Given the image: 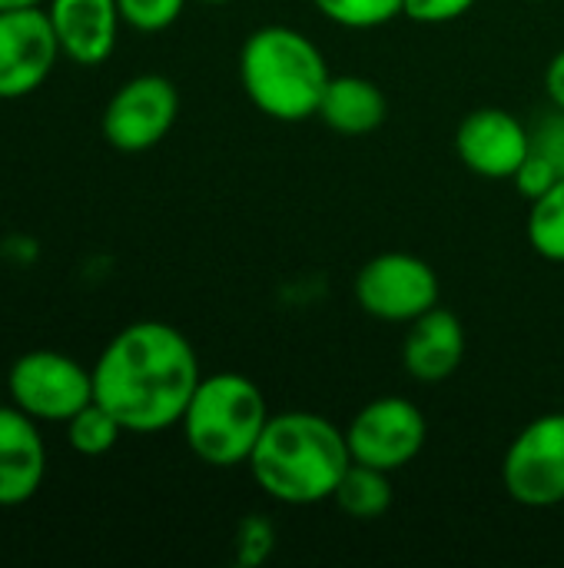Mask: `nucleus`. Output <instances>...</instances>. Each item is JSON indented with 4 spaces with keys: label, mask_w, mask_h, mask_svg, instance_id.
<instances>
[{
    "label": "nucleus",
    "mask_w": 564,
    "mask_h": 568,
    "mask_svg": "<svg viewBox=\"0 0 564 568\" xmlns=\"http://www.w3.org/2000/svg\"><path fill=\"white\" fill-rule=\"evenodd\" d=\"M332 73L316 47L296 27L266 23L239 50V83L249 103L279 123H299L319 113Z\"/></svg>",
    "instance_id": "nucleus-3"
},
{
    "label": "nucleus",
    "mask_w": 564,
    "mask_h": 568,
    "mask_svg": "<svg viewBox=\"0 0 564 568\" xmlns=\"http://www.w3.org/2000/svg\"><path fill=\"white\" fill-rule=\"evenodd\" d=\"M316 116L342 136H366L386 123L389 103H386V93L379 90L376 80L342 73V77L329 80Z\"/></svg>",
    "instance_id": "nucleus-15"
},
{
    "label": "nucleus",
    "mask_w": 564,
    "mask_h": 568,
    "mask_svg": "<svg viewBox=\"0 0 564 568\" xmlns=\"http://www.w3.org/2000/svg\"><path fill=\"white\" fill-rule=\"evenodd\" d=\"M126 429L120 426V419L110 413V409H103L96 399L90 403V406H83L73 419H66V443L80 453V456H103V453H110L116 443H120V436H123Z\"/></svg>",
    "instance_id": "nucleus-18"
},
{
    "label": "nucleus",
    "mask_w": 564,
    "mask_h": 568,
    "mask_svg": "<svg viewBox=\"0 0 564 568\" xmlns=\"http://www.w3.org/2000/svg\"><path fill=\"white\" fill-rule=\"evenodd\" d=\"M233 549H236V566L259 568L263 562H269V556L276 549V526L259 513L243 516V523L236 526Z\"/></svg>",
    "instance_id": "nucleus-20"
},
{
    "label": "nucleus",
    "mask_w": 564,
    "mask_h": 568,
    "mask_svg": "<svg viewBox=\"0 0 564 568\" xmlns=\"http://www.w3.org/2000/svg\"><path fill=\"white\" fill-rule=\"evenodd\" d=\"M425 413L406 396H379L366 403L346 426L352 463L382 469L389 476L406 469L425 449Z\"/></svg>",
    "instance_id": "nucleus-8"
},
{
    "label": "nucleus",
    "mask_w": 564,
    "mask_h": 568,
    "mask_svg": "<svg viewBox=\"0 0 564 568\" xmlns=\"http://www.w3.org/2000/svg\"><path fill=\"white\" fill-rule=\"evenodd\" d=\"M558 180H562V170H558L545 153H539V150H532V153L525 156V163H522V166L515 170V176H512L515 190H519L529 203H535L539 196H545Z\"/></svg>",
    "instance_id": "nucleus-22"
},
{
    "label": "nucleus",
    "mask_w": 564,
    "mask_h": 568,
    "mask_svg": "<svg viewBox=\"0 0 564 568\" xmlns=\"http://www.w3.org/2000/svg\"><path fill=\"white\" fill-rule=\"evenodd\" d=\"M57 57L63 53L47 10H0V100H20L40 90Z\"/></svg>",
    "instance_id": "nucleus-10"
},
{
    "label": "nucleus",
    "mask_w": 564,
    "mask_h": 568,
    "mask_svg": "<svg viewBox=\"0 0 564 568\" xmlns=\"http://www.w3.org/2000/svg\"><path fill=\"white\" fill-rule=\"evenodd\" d=\"M502 486L525 509H552L564 503V413L532 419L505 449Z\"/></svg>",
    "instance_id": "nucleus-7"
},
{
    "label": "nucleus",
    "mask_w": 564,
    "mask_h": 568,
    "mask_svg": "<svg viewBox=\"0 0 564 568\" xmlns=\"http://www.w3.org/2000/svg\"><path fill=\"white\" fill-rule=\"evenodd\" d=\"M312 7L346 30H376L402 13V0H312Z\"/></svg>",
    "instance_id": "nucleus-19"
},
{
    "label": "nucleus",
    "mask_w": 564,
    "mask_h": 568,
    "mask_svg": "<svg viewBox=\"0 0 564 568\" xmlns=\"http://www.w3.org/2000/svg\"><path fill=\"white\" fill-rule=\"evenodd\" d=\"M47 476V446L37 419L0 406V509L30 503Z\"/></svg>",
    "instance_id": "nucleus-14"
},
{
    "label": "nucleus",
    "mask_w": 564,
    "mask_h": 568,
    "mask_svg": "<svg viewBox=\"0 0 564 568\" xmlns=\"http://www.w3.org/2000/svg\"><path fill=\"white\" fill-rule=\"evenodd\" d=\"M43 0H0V10H20V7H40Z\"/></svg>",
    "instance_id": "nucleus-26"
},
{
    "label": "nucleus",
    "mask_w": 564,
    "mask_h": 568,
    "mask_svg": "<svg viewBox=\"0 0 564 568\" xmlns=\"http://www.w3.org/2000/svg\"><path fill=\"white\" fill-rule=\"evenodd\" d=\"M455 153L482 180H512L532 153V126L502 106H479L455 126Z\"/></svg>",
    "instance_id": "nucleus-11"
},
{
    "label": "nucleus",
    "mask_w": 564,
    "mask_h": 568,
    "mask_svg": "<svg viewBox=\"0 0 564 568\" xmlns=\"http://www.w3.org/2000/svg\"><path fill=\"white\" fill-rule=\"evenodd\" d=\"M465 359V329L452 310L432 306L409 323L402 339V366L416 383L439 386L459 373Z\"/></svg>",
    "instance_id": "nucleus-13"
},
{
    "label": "nucleus",
    "mask_w": 564,
    "mask_h": 568,
    "mask_svg": "<svg viewBox=\"0 0 564 568\" xmlns=\"http://www.w3.org/2000/svg\"><path fill=\"white\" fill-rule=\"evenodd\" d=\"M7 393L37 423H66L93 403V373L57 349H30L7 373Z\"/></svg>",
    "instance_id": "nucleus-5"
},
{
    "label": "nucleus",
    "mask_w": 564,
    "mask_h": 568,
    "mask_svg": "<svg viewBox=\"0 0 564 568\" xmlns=\"http://www.w3.org/2000/svg\"><path fill=\"white\" fill-rule=\"evenodd\" d=\"M269 406L263 389L243 373L203 376L180 426L189 453L213 469L246 466L266 423Z\"/></svg>",
    "instance_id": "nucleus-4"
},
{
    "label": "nucleus",
    "mask_w": 564,
    "mask_h": 568,
    "mask_svg": "<svg viewBox=\"0 0 564 568\" xmlns=\"http://www.w3.org/2000/svg\"><path fill=\"white\" fill-rule=\"evenodd\" d=\"M545 93H548V103L564 113V50H558L545 67Z\"/></svg>",
    "instance_id": "nucleus-25"
},
{
    "label": "nucleus",
    "mask_w": 564,
    "mask_h": 568,
    "mask_svg": "<svg viewBox=\"0 0 564 568\" xmlns=\"http://www.w3.org/2000/svg\"><path fill=\"white\" fill-rule=\"evenodd\" d=\"M180 116V90L163 73H140L116 87L106 100L100 130L120 153H146L173 130Z\"/></svg>",
    "instance_id": "nucleus-9"
},
{
    "label": "nucleus",
    "mask_w": 564,
    "mask_h": 568,
    "mask_svg": "<svg viewBox=\"0 0 564 568\" xmlns=\"http://www.w3.org/2000/svg\"><path fill=\"white\" fill-rule=\"evenodd\" d=\"M116 7L126 27L140 33H160L180 20V13L186 10V0H116Z\"/></svg>",
    "instance_id": "nucleus-21"
},
{
    "label": "nucleus",
    "mask_w": 564,
    "mask_h": 568,
    "mask_svg": "<svg viewBox=\"0 0 564 568\" xmlns=\"http://www.w3.org/2000/svg\"><path fill=\"white\" fill-rule=\"evenodd\" d=\"M90 373L93 399L136 436L180 426L203 379L193 343L160 320L123 326L103 346Z\"/></svg>",
    "instance_id": "nucleus-1"
},
{
    "label": "nucleus",
    "mask_w": 564,
    "mask_h": 568,
    "mask_svg": "<svg viewBox=\"0 0 564 568\" xmlns=\"http://www.w3.org/2000/svg\"><path fill=\"white\" fill-rule=\"evenodd\" d=\"M246 466L273 503L319 506L326 499L332 503L336 486L352 466V453L346 429L332 419L309 409H289L269 416Z\"/></svg>",
    "instance_id": "nucleus-2"
},
{
    "label": "nucleus",
    "mask_w": 564,
    "mask_h": 568,
    "mask_svg": "<svg viewBox=\"0 0 564 568\" xmlns=\"http://www.w3.org/2000/svg\"><path fill=\"white\" fill-rule=\"evenodd\" d=\"M47 17L60 53L80 67H100L116 50L123 23L116 0H50Z\"/></svg>",
    "instance_id": "nucleus-12"
},
{
    "label": "nucleus",
    "mask_w": 564,
    "mask_h": 568,
    "mask_svg": "<svg viewBox=\"0 0 564 568\" xmlns=\"http://www.w3.org/2000/svg\"><path fill=\"white\" fill-rule=\"evenodd\" d=\"M532 250L548 260V263H564V176L532 203L529 223H525Z\"/></svg>",
    "instance_id": "nucleus-17"
},
{
    "label": "nucleus",
    "mask_w": 564,
    "mask_h": 568,
    "mask_svg": "<svg viewBox=\"0 0 564 568\" xmlns=\"http://www.w3.org/2000/svg\"><path fill=\"white\" fill-rule=\"evenodd\" d=\"M332 503L342 516L359 519V523H372L382 519L392 509V483L389 473L352 463L342 476V483L332 493Z\"/></svg>",
    "instance_id": "nucleus-16"
},
{
    "label": "nucleus",
    "mask_w": 564,
    "mask_h": 568,
    "mask_svg": "<svg viewBox=\"0 0 564 568\" xmlns=\"http://www.w3.org/2000/svg\"><path fill=\"white\" fill-rule=\"evenodd\" d=\"M532 150L545 153L564 176V113L562 110H548L539 116V123L532 126Z\"/></svg>",
    "instance_id": "nucleus-23"
},
{
    "label": "nucleus",
    "mask_w": 564,
    "mask_h": 568,
    "mask_svg": "<svg viewBox=\"0 0 564 568\" xmlns=\"http://www.w3.org/2000/svg\"><path fill=\"white\" fill-rule=\"evenodd\" d=\"M203 3H233V0H203Z\"/></svg>",
    "instance_id": "nucleus-27"
},
{
    "label": "nucleus",
    "mask_w": 564,
    "mask_h": 568,
    "mask_svg": "<svg viewBox=\"0 0 564 568\" xmlns=\"http://www.w3.org/2000/svg\"><path fill=\"white\" fill-rule=\"evenodd\" d=\"M479 0H402V13L416 23H452Z\"/></svg>",
    "instance_id": "nucleus-24"
},
{
    "label": "nucleus",
    "mask_w": 564,
    "mask_h": 568,
    "mask_svg": "<svg viewBox=\"0 0 564 568\" xmlns=\"http://www.w3.org/2000/svg\"><path fill=\"white\" fill-rule=\"evenodd\" d=\"M356 303L362 313L382 323H412L432 306H439L442 286L435 270L402 250H389L372 256L359 273H356Z\"/></svg>",
    "instance_id": "nucleus-6"
}]
</instances>
